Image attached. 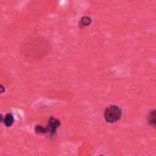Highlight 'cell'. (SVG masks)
I'll return each mask as SVG.
<instances>
[{"label": "cell", "instance_id": "obj_5", "mask_svg": "<svg viewBox=\"0 0 156 156\" xmlns=\"http://www.w3.org/2000/svg\"><path fill=\"white\" fill-rule=\"evenodd\" d=\"M146 121H147L149 126H151L154 129H156V109L149 112Z\"/></svg>", "mask_w": 156, "mask_h": 156}, {"label": "cell", "instance_id": "obj_8", "mask_svg": "<svg viewBox=\"0 0 156 156\" xmlns=\"http://www.w3.org/2000/svg\"><path fill=\"white\" fill-rule=\"evenodd\" d=\"M1 88H2V93H4V92H5V88H4V86L2 85Z\"/></svg>", "mask_w": 156, "mask_h": 156}, {"label": "cell", "instance_id": "obj_3", "mask_svg": "<svg viewBox=\"0 0 156 156\" xmlns=\"http://www.w3.org/2000/svg\"><path fill=\"white\" fill-rule=\"evenodd\" d=\"M61 125V122L55 118V117H50L47 123V128H48V138L50 140H53L54 137L57 134V131Z\"/></svg>", "mask_w": 156, "mask_h": 156}, {"label": "cell", "instance_id": "obj_1", "mask_svg": "<svg viewBox=\"0 0 156 156\" xmlns=\"http://www.w3.org/2000/svg\"><path fill=\"white\" fill-rule=\"evenodd\" d=\"M52 50L50 42L39 37H33L26 39L20 47L21 56L28 61H36L48 56Z\"/></svg>", "mask_w": 156, "mask_h": 156}, {"label": "cell", "instance_id": "obj_6", "mask_svg": "<svg viewBox=\"0 0 156 156\" xmlns=\"http://www.w3.org/2000/svg\"><path fill=\"white\" fill-rule=\"evenodd\" d=\"M92 22V19L90 17V16H84L81 17V19L80 20V28H83V27H89Z\"/></svg>", "mask_w": 156, "mask_h": 156}, {"label": "cell", "instance_id": "obj_4", "mask_svg": "<svg viewBox=\"0 0 156 156\" xmlns=\"http://www.w3.org/2000/svg\"><path fill=\"white\" fill-rule=\"evenodd\" d=\"M15 119L12 113H6L5 115H1V122L5 127H11L14 124Z\"/></svg>", "mask_w": 156, "mask_h": 156}, {"label": "cell", "instance_id": "obj_2", "mask_svg": "<svg viewBox=\"0 0 156 156\" xmlns=\"http://www.w3.org/2000/svg\"><path fill=\"white\" fill-rule=\"evenodd\" d=\"M103 117L107 123H115L122 119V111L118 105H111L105 109Z\"/></svg>", "mask_w": 156, "mask_h": 156}, {"label": "cell", "instance_id": "obj_7", "mask_svg": "<svg viewBox=\"0 0 156 156\" xmlns=\"http://www.w3.org/2000/svg\"><path fill=\"white\" fill-rule=\"evenodd\" d=\"M35 133L37 134H48V128L47 126H42V125H36L35 126Z\"/></svg>", "mask_w": 156, "mask_h": 156}]
</instances>
